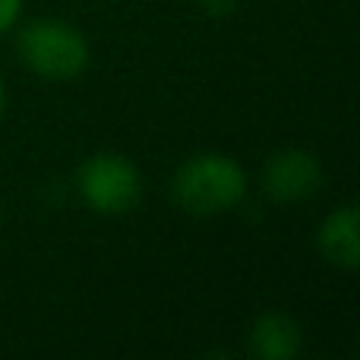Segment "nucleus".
I'll return each mask as SVG.
<instances>
[{
  "label": "nucleus",
  "instance_id": "f257e3e1",
  "mask_svg": "<svg viewBox=\"0 0 360 360\" xmlns=\"http://www.w3.org/2000/svg\"><path fill=\"white\" fill-rule=\"evenodd\" d=\"M171 196L190 215H221L240 205V199L247 196V174L234 158L221 152H202L177 168L171 180Z\"/></svg>",
  "mask_w": 360,
  "mask_h": 360
},
{
  "label": "nucleus",
  "instance_id": "f03ea898",
  "mask_svg": "<svg viewBox=\"0 0 360 360\" xmlns=\"http://www.w3.org/2000/svg\"><path fill=\"white\" fill-rule=\"evenodd\" d=\"M16 54L44 79H76L89 67V44L79 29L60 19H35L22 25Z\"/></svg>",
  "mask_w": 360,
  "mask_h": 360
},
{
  "label": "nucleus",
  "instance_id": "7ed1b4c3",
  "mask_svg": "<svg viewBox=\"0 0 360 360\" xmlns=\"http://www.w3.org/2000/svg\"><path fill=\"white\" fill-rule=\"evenodd\" d=\"M76 186L98 215H127L143 199V174L117 152H95L76 171Z\"/></svg>",
  "mask_w": 360,
  "mask_h": 360
},
{
  "label": "nucleus",
  "instance_id": "20e7f679",
  "mask_svg": "<svg viewBox=\"0 0 360 360\" xmlns=\"http://www.w3.org/2000/svg\"><path fill=\"white\" fill-rule=\"evenodd\" d=\"M266 193L275 202H300L313 196L323 184V168L316 155L304 149H281L266 162Z\"/></svg>",
  "mask_w": 360,
  "mask_h": 360
},
{
  "label": "nucleus",
  "instance_id": "39448f33",
  "mask_svg": "<svg viewBox=\"0 0 360 360\" xmlns=\"http://www.w3.org/2000/svg\"><path fill=\"white\" fill-rule=\"evenodd\" d=\"M300 326L281 310L259 313L250 326V351L259 360H291L300 354Z\"/></svg>",
  "mask_w": 360,
  "mask_h": 360
},
{
  "label": "nucleus",
  "instance_id": "423d86ee",
  "mask_svg": "<svg viewBox=\"0 0 360 360\" xmlns=\"http://www.w3.org/2000/svg\"><path fill=\"white\" fill-rule=\"evenodd\" d=\"M319 253L338 269H357L360 266V237H357V205H342L335 209L319 228Z\"/></svg>",
  "mask_w": 360,
  "mask_h": 360
},
{
  "label": "nucleus",
  "instance_id": "0eeeda50",
  "mask_svg": "<svg viewBox=\"0 0 360 360\" xmlns=\"http://www.w3.org/2000/svg\"><path fill=\"white\" fill-rule=\"evenodd\" d=\"M19 6H22V0H0V35H4V32L16 22Z\"/></svg>",
  "mask_w": 360,
  "mask_h": 360
},
{
  "label": "nucleus",
  "instance_id": "6e6552de",
  "mask_svg": "<svg viewBox=\"0 0 360 360\" xmlns=\"http://www.w3.org/2000/svg\"><path fill=\"white\" fill-rule=\"evenodd\" d=\"M199 6H202L209 16H228L237 6V0H199Z\"/></svg>",
  "mask_w": 360,
  "mask_h": 360
},
{
  "label": "nucleus",
  "instance_id": "1a4fd4ad",
  "mask_svg": "<svg viewBox=\"0 0 360 360\" xmlns=\"http://www.w3.org/2000/svg\"><path fill=\"white\" fill-rule=\"evenodd\" d=\"M0 111H4V82H0Z\"/></svg>",
  "mask_w": 360,
  "mask_h": 360
}]
</instances>
